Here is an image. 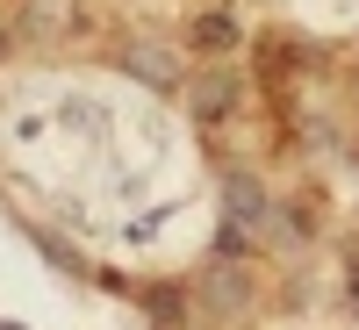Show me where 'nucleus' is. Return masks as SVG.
<instances>
[{"instance_id": "nucleus-1", "label": "nucleus", "mask_w": 359, "mask_h": 330, "mask_svg": "<svg viewBox=\"0 0 359 330\" xmlns=\"http://www.w3.org/2000/svg\"><path fill=\"white\" fill-rule=\"evenodd\" d=\"M201 294H208V309H216V316H237V309L252 302V273H245V266H230V259L216 252V259L201 266Z\"/></svg>"}, {"instance_id": "nucleus-2", "label": "nucleus", "mask_w": 359, "mask_h": 330, "mask_svg": "<svg viewBox=\"0 0 359 330\" xmlns=\"http://www.w3.org/2000/svg\"><path fill=\"white\" fill-rule=\"evenodd\" d=\"M223 216L245 223V230L266 223V187H259V172H223Z\"/></svg>"}, {"instance_id": "nucleus-3", "label": "nucleus", "mask_w": 359, "mask_h": 330, "mask_svg": "<svg viewBox=\"0 0 359 330\" xmlns=\"http://www.w3.org/2000/svg\"><path fill=\"white\" fill-rule=\"evenodd\" d=\"M230 108H237V72H230V65H216L208 79H194V123H208V130H216Z\"/></svg>"}, {"instance_id": "nucleus-4", "label": "nucleus", "mask_w": 359, "mask_h": 330, "mask_svg": "<svg viewBox=\"0 0 359 330\" xmlns=\"http://www.w3.org/2000/svg\"><path fill=\"white\" fill-rule=\"evenodd\" d=\"M123 72L144 79V86H158V94H172V86H180L172 50H158V43H130V50H123Z\"/></svg>"}, {"instance_id": "nucleus-5", "label": "nucleus", "mask_w": 359, "mask_h": 330, "mask_svg": "<svg viewBox=\"0 0 359 330\" xmlns=\"http://www.w3.org/2000/svg\"><path fill=\"white\" fill-rule=\"evenodd\" d=\"M144 309H151V323H180L187 316V294H180L172 280H158V287H144Z\"/></svg>"}, {"instance_id": "nucleus-6", "label": "nucleus", "mask_w": 359, "mask_h": 330, "mask_svg": "<svg viewBox=\"0 0 359 330\" xmlns=\"http://www.w3.org/2000/svg\"><path fill=\"white\" fill-rule=\"evenodd\" d=\"M194 43H201V50H230V43H237V15H223V8L201 15V22H194Z\"/></svg>"}, {"instance_id": "nucleus-7", "label": "nucleus", "mask_w": 359, "mask_h": 330, "mask_svg": "<svg viewBox=\"0 0 359 330\" xmlns=\"http://www.w3.org/2000/svg\"><path fill=\"white\" fill-rule=\"evenodd\" d=\"M252 245H259V237H252L245 223H230V216H223V230H216V252H223V259H237V252H252Z\"/></svg>"}, {"instance_id": "nucleus-8", "label": "nucleus", "mask_w": 359, "mask_h": 330, "mask_svg": "<svg viewBox=\"0 0 359 330\" xmlns=\"http://www.w3.org/2000/svg\"><path fill=\"white\" fill-rule=\"evenodd\" d=\"M36 245H43V259H50V266H65V273H86V259H79L72 245H57V237H36Z\"/></svg>"}, {"instance_id": "nucleus-9", "label": "nucleus", "mask_w": 359, "mask_h": 330, "mask_svg": "<svg viewBox=\"0 0 359 330\" xmlns=\"http://www.w3.org/2000/svg\"><path fill=\"white\" fill-rule=\"evenodd\" d=\"M352 302H359V266H352Z\"/></svg>"}, {"instance_id": "nucleus-10", "label": "nucleus", "mask_w": 359, "mask_h": 330, "mask_svg": "<svg viewBox=\"0 0 359 330\" xmlns=\"http://www.w3.org/2000/svg\"><path fill=\"white\" fill-rule=\"evenodd\" d=\"M0 330H22V323H0Z\"/></svg>"}]
</instances>
